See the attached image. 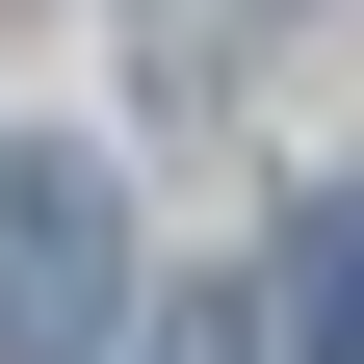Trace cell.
Returning a JSON list of instances; mask_svg holds the SVG:
<instances>
[{
  "mask_svg": "<svg viewBox=\"0 0 364 364\" xmlns=\"http://www.w3.org/2000/svg\"><path fill=\"white\" fill-rule=\"evenodd\" d=\"M105 312H130L105 156H0V364H105Z\"/></svg>",
  "mask_w": 364,
  "mask_h": 364,
  "instance_id": "6da1fadb",
  "label": "cell"
},
{
  "mask_svg": "<svg viewBox=\"0 0 364 364\" xmlns=\"http://www.w3.org/2000/svg\"><path fill=\"white\" fill-rule=\"evenodd\" d=\"M287 364H364V182L287 235Z\"/></svg>",
  "mask_w": 364,
  "mask_h": 364,
  "instance_id": "7a4b0ae2",
  "label": "cell"
},
{
  "mask_svg": "<svg viewBox=\"0 0 364 364\" xmlns=\"http://www.w3.org/2000/svg\"><path fill=\"white\" fill-rule=\"evenodd\" d=\"M182 364H235V338H182Z\"/></svg>",
  "mask_w": 364,
  "mask_h": 364,
  "instance_id": "3957f363",
  "label": "cell"
}]
</instances>
